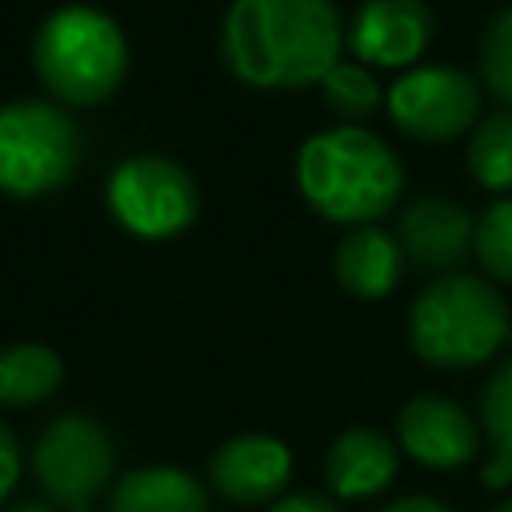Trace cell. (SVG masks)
Here are the masks:
<instances>
[{
	"mask_svg": "<svg viewBox=\"0 0 512 512\" xmlns=\"http://www.w3.org/2000/svg\"><path fill=\"white\" fill-rule=\"evenodd\" d=\"M492 512H512V496H508V500H500V504H496Z\"/></svg>",
	"mask_w": 512,
	"mask_h": 512,
	"instance_id": "26",
	"label": "cell"
},
{
	"mask_svg": "<svg viewBox=\"0 0 512 512\" xmlns=\"http://www.w3.org/2000/svg\"><path fill=\"white\" fill-rule=\"evenodd\" d=\"M480 424L448 396H412L396 412V444L408 460L432 472H456L480 452Z\"/></svg>",
	"mask_w": 512,
	"mask_h": 512,
	"instance_id": "9",
	"label": "cell"
},
{
	"mask_svg": "<svg viewBox=\"0 0 512 512\" xmlns=\"http://www.w3.org/2000/svg\"><path fill=\"white\" fill-rule=\"evenodd\" d=\"M292 480V452L264 432H240L224 440L208 460V484L220 500L240 508H268Z\"/></svg>",
	"mask_w": 512,
	"mask_h": 512,
	"instance_id": "10",
	"label": "cell"
},
{
	"mask_svg": "<svg viewBox=\"0 0 512 512\" xmlns=\"http://www.w3.org/2000/svg\"><path fill=\"white\" fill-rule=\"evenodd\" d=\"M472 252L492 280L512 284V196H500L480 212Z\"/></svg>",
	"mask_w": 512,
	"mask_h": 512,
	"instance_id": "19",
	"label": "cell"
},
{
	"mask_svg": "<svg viewBox=\"0 0 512 512\" xmlns=\"http://www.w3.org/2000/svg\"><path fill=\"white\" fill-rule=\"evenodd\" d=\"M20 472H24V452H20V440L16 432L0 420V508L8 504V496L16 492L20 484Z\"/></svg>",
	"mask_w": 512,
	"mask_h": 512,
	"instance_id": "22",
	"label": "cell"
},
{
	"mask_svg": "<svg viewBox=\"0 0 512 512\" xmlns=\"http://www.w3.org/2000/svg\"><path fill=\"white\" fill-rule=\"evenodd\" d=\"M380 512H456V508H448V504H440L432 496H400V500L384 504Z\"/></svg>",
	"mask_w": 512,
	"mask_h": 512,
	"instance_id": "24",
	"label": "cell"
},
{
	"mask_svg": "<svg viewBox=\"0 0 512 512\" xmlns=\"http://www.w3.org/2000/svg\"><path fill=\"white\" fill-rule=\"evenodd\" d=\"M480 432L488 440V460L480 468L484 488L512 484V360H504L480 392Z\"/></svg>",
	"mask_w": 512,
	"mask_h": 512,
	"instance_id": "17",
	"label": "cell"
},
{
	"mask_svg": "<svg viewBox=\"0 0 512 512\" xmlns=\"http://www.w3.org/2000/svg\"><path fill=\"white\" fill-rule=\"evenodd\" d=\"M84 512H96V508H84Z\"/></svg>",
	"mask_w": 512,
	"mask_h": 512,
	"instance_id": "27",
	"label": "cell"
},
{
	"mask_svg": "<svg viewBox=\"0 0 512 512\" xmlns=\"http://www.w3.org/2000/svg\"><path fill=\"white\" fill-rule=\"evenodd\" d=\"M64 384V360L48 344L0 348V408H32Z\"/></svg>",
	"mask_w": 512,
	"mask_h": 512,
	"instance_id": "16",
	"label": "cell"
},
{
	"mask_svg": "<svg viewBox=\"0 0 512 512\" xmlns=\"http://www.w3.org/2000/svg\"><path fill=\"white\" fill-rule=\"evenodd\" d=\"M264 512H340V508H336V500L324 496V492H288V496H280L276 504H268Z\"/></svg>",
	"mask_w": 512,
	"mask_h": 512,
	"instance_id": "23",
	"label": "cell"
},
{
	"mask_svg": "<svg viewBox=\"0 0 512 512\" xmlns=\"http://www.w3.org/2000/svg\"><path fill=\"white\" fill-rule=\"evenodd\" d=\"M476 236V220L464 204L444 196H420L400 212V248L424 272L456 268Z\"/></svg>",
	"mask_w": 512,
	"mask_h": 512,
	"instance_id": "12",
	"label": "cell"
},
{
	"mask_svg": "<svg viewBox=\"0 0 512 512\" xmlns=\"http://www.w3.org/2000/svg\"><path fill=\"white\" fill-rule=\"evenodd\" d=\"M400 444L376 428H348L324 452V484L336 500H372L392 488Z\"/></svg>",
	"mask_w": 512,
	"mask_h": 512,
	"instance_id": "13",
	"label": "cell"
},
{
	"mask_svg": "<svg viewBox=\"0 0 512 512\" xmlns=\"http://www.w3.org/2000/svg\"><path fill=\"white\" fill-rule=\"evenodd\" d=\"M32 68L56 100L96 108L128 72V40L108 12L92 4H64L40 20Z\"/></svg>",
	"mask_w": 512,
	"mask_h": 512,
	"instance_id": "4",
	"label": "cell"
},
{
	"mask_svg": "<svg viewBox=\"0 0 512 512\" xmlns=\"http://www.w3.org/2000/svg\"><path fill=\"white\" fill-rule=\"evenodd\" d=\"M84 140L76 120L48 100L0 104V192L36 200L64 188L80 164Z\"/></svg>",
	"mask_w": 512,
	"mask_h": 512,
	"instance_id": "5",
	"label": "cell"
},
{
	"mask_svg": "<svg viewBox=\"0 0 512 512\" xmlns=\"http://www.w3.org/2000/svg\"><path fill=\"white\" fill-rule=\"evenodd\" d=\"M340 48L344 24L332 0H232L220 28L228 72L252 88L320 84Z\"/></svg>",
	"mask_w": 512,
	"mask_h": 512,
	"instance_id": "1",
	"label": "cell"
},
{
	"mask_svg": "<svg viewBox=\"0 0 512 512\" xmlns=\"http://www.w3.org/2000/svg\"><path fill=\"white\" fill-rule=\"evenodd\" d=\"M108 512H212L208 488L176 464H144L116 476Z\"/></svg>",
	"mask_w": 512,
	"mask_h": 512,
	"instance_id": "15",
	"label": "cell"
},
{
	"mask_svg": "<svg viewBox=\"0 0 512 512\" xmlns=\"http://www.w3.org/2000/svg\"><path fill=\"white\" fill-rule=\"evenodd\" d=\"M468 172L492 192H512V108L492 112L472 128Z\"/></svg>",
	"mask_w": 512,
	"mask_h": 512,
	"instance_id": "18",
	"label": "cell"
},
{
	"mask_svg": "<svg viewBox=\"0 0 512 512\" xmlns=\"http://www.w3.org/2000/svg\"><path fill=\"white\" fill-rule=\"evenodd\" d=\"M300 196L336 224H376L404 188V168L392 148L356 124L316 132L296 152Z\"/></svg>",
	"mask_w": 512,
	"mask_h": 512,
	"instance_id": "2",
	"label": "cell"
},
{
	"mask_svg": "<svg viewBox=\"0 0 512 512\" xmlns=\"http://www.w3.org/2000/svg\"><path fill=\"white\" fill-rule=\"evenodd\" d=\"M320 92H324V104L328 112L344 116V120H360V116H372L380 104H384V92L376 84V76L360 64H336L324 80H320Z\"/></svg>",
	"mask_w": 512,
	"mask_h": 512,
	"instance_id": "20",
	"label": "cell"
},
{
	"mask_svg": "<svg viewBox=\"0 0 512 512\" xmlns=\"http://www.w3.org/2000/svg\"><path fill=\"white\" fill-rule=\"evenodd\" d=\"M432 40V12L424 0H364L348 28V44L360 64L408 68Z\"/></svg>",
	"mask_w": 512,
	"mask_h": 512,
	"instance_id": "11",
	"label": "cell"
},
{
	"mask_svg": "<svg viewBox=\"0 0 512 512\" xmlns=\"http://www.w3.org/2000/svg\"><path fill=\"white\" fill-rule=\"evenodd\" d=\"M104 204L124 232L140 240H168L196 220L200 192L196 180L176 160L140 152V156H124L112 168Z\"/></svg>",
	"mask_w": 512,
	"mask_h": 512,
	"instance_id": "7",
	"label": "cell"
},
{
	"mask_svg": "<svg viewBox=\"0 0 512 512\" xmlns=\"http://www.w3.org/2000/svg\"><path fill=\"white\" fill-rule=\"evenodd\" d=\"M4 512H60L52 500H44V496H28V500H16L12 508H4Z\"/></svg>",
	"mask_w": 512,
	"mask_h": 512,
	"instance_id": "25",
	"label": "cell"
},
{
	"mask_svg": "<svg viewBox=\"0 0 512 512\" xmlns=\"http://www.w3.org/2000/svg\"><path fill=\"white\" fill-rule=\"evenodd\" d=\"M384 108L392 124L428 144H444L464 136L480 116V88L460 68L420 64L400 72V80L384 92Z\"/></svg>",
	"mask_w": 512,
	"mask_h": 512,
	"instance_id": "8",
	"label": "cell"
},
{
	"mask_svg": "<svg viewBox=\"0 0 512 512\" xmlns=\"http://www.w3.org/2000/svg\"><path fill=\"white\" fill-rule=\"evenodd\" d=\"M400 268H404V248L380 224H360L344 232V240L332 252L336 284L356 300H384L396 288Z\"/></svg>",
	"mask_w": 512,
	"mask_h": 512,
	"instance_id": "14",
	"label": "cell"
},
{
	"mask_svg": "<svg viewBox=\"0 0 512 512\" xmlns=\"http://www.w3.org/2000/svg\"><path fill=\"white\" fill-rule=\"evenodd\" d=\"M512 316L504 296L468 272L432 280L408 308L412 352L432 368H476L504 348Z\"/></svg>",
	"mask_w": 512,
	"mask_h": 512,
	"instance_id": "3",
	"label": "cell"
},
{
	"mask_svg": "<svg viewBox=\"0 0 512 512\" xmlns=\"http://www.w3.org/2000/svg\"><path fill=\"white\" fill-rule=\"evenodd\" d=\"M480 76H484L488 92L512 108V4L492 16V24L480 40Z\"/></svg>",
	"mask_w": 512,
	"mask_h": 512,
	"instance_id": "21",
	"label": "cell"
},
{
	"mask_svg": "<svg viewBox=\"0 0 512 512\" xmlns=\"http://www.w3.org/2000/svg\"><path fill=\"white\" fill-rule=\"evenodd\" d=\"M28 468L44 500H52L60 512H84L96 508V500L116 484V444L100 420L64 412L40 428Z\"/></svg>",
	"mask_w": 512,
	"mask_h": 512,
	"instance_id": "6",
	"label": "cell"
}]
</instances>
